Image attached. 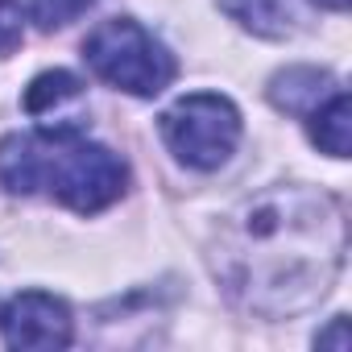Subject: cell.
Masks as SVG:
<instances>
[{"label":"cell","mask_w":352,"mask_h":352,"mask_svg":"<svg viewBox=\"0 0 352 352\" xmlns=\"http://www.w3.org/2000/svg\"><path fill=\"white\" fill-rule=\"evenodd\" d=\"M220 261L245 307L261 315L302 311L327 294L344 261V216L323 191H265L232 216Z\"/></svg>","instance_id":"cell-1"},{"label":"cell","mask_w":352,"mask_h":352,"mask_svg":"<svg viewBox=\"0 0 352 352\" xmlns=\"http://www.w3.org/2000/svg\"><path fill=\"white\" fill-rule=\"evenodd\" d=\"M0 183L13 195H54L71 212H100L124 195L129 170L108 149L79 133V124L13 133L0 141Z\"/></svg>","instance_id":"cell-2"},{"label":"cell","mask_w":352,"mask_h":352,"mask_svg":"<svg viewBox=\"0 0 352 352\" xmlns=\"http://www.w3.org/2000/svg\"><path fill=\"white\" fill-rule=\"evenodd\" d=\"M83 58L104 83L120 87L129 96H157L174 79V58L133 17L100 21L83 42Z\"/></svg>","instance_id":"cell-3"},{"label":"cell","mask_w":352,"mask_h":352,"mask_svg":"<svg viewBox=\"0 0 352 352\" xmlns=\"http://www.w3.org/2000/svg\"><path fill=\"white\" fill-rule=\"evenodd\" d=\"M162 137L183 166L220 170L241 141V112L228 96L195 91L162 112Z\"/></svg>","instance_id":"cell-4"},{"label":"cell","mask_w":352,"mask_h":352,"mask_svg":"<svg viewBox=\"0 0 352 352\" xmlns=\"http://www.w3.org/2000/svg\"><path fill=\"white\" fill-rule=\"evenodd\" d=\"M0 336L9 348H67L75 323L63 298L46 290H25L0 307Z\"/></svg>","instance_id":"cell-5"},{"label":"cell","mask_w":352,"mask_h":352,"mask_svg":"<svg viewBox=\"0 0 352 352\" xmlns=\"http://www.w3.org/2000/svg\"><path fill=\"white\" fill-rule=\"evenodd\" d=\"M83 104V83L79 75L71 71H42L30 87H25V112L30 116H42L46 129H63V124H75L67 116V108H79Z\"/></svg>","instance_id":"cell-6"},{"label":"cell","mask_w":352,"mask_h":352,"mask_svg":"<svg viewBox=\"0 0 352 352\" xmlns=\"http://www.w3.org/2000/svg\"><path fill=\"white\" fill-rule=\"evenodd\" d=\"M331 91H336V79L327 71H315V67H290V71H282V75L270 79V100L282 112H294V116H307Z\"/></svg>","instance_id":"cell-7"},{"label":"cell","mask_w":352,"mask_h":352,"mask_svg":"<svg viewBox=\"0 0 352 352\" xmlns=\"http://www.w3.org/2000/svg\"><path fill=\"white\" fill-rule=\"evenodd\" d=\"M307 129L311 141L331 153V157H348V137H352V112H348V91H331L319 108L307 112Z\"/></svg>","instance_id":"cell-8"},{"label":"cell","mask_w":352,"mask_h":352,"mask_svg":"<svg viewBox=\"0 0 352 352\" xmlns=\"http://www.w3.org/2000/svg\"><path fill=\"white\" fill-rule=\"evenodd\" d=\"M220 5H224L228 17H236L245 30H253L261 38H282L298 21L294 0H220Z\"/></svg>","instance_id":"cell-9"},{"label":"cell","mask_w":352,"mask_h":352,"mask_svg":"<svg viewBox=\"0 0 352 352\" xmlns=\"http://www.w3.org/2000/svg\"><path fill=\"white\" fill-rule=\"evenodd\" d=\"M96 0H30V17L42 30H63L71 21H79Z\"/></svg>","instance_id":"cell-10"},{"label":"cell","mask_w":352,"mask_h":352,"mask_svg":"<svg viewBox=\"0 0 352 352\" xmlns=\"http://www.w3.org/2000/svg\"><path fill=\"white\" fill-rule=\"evenodd\" d=\"M21 46V5L17 0H0V58Z\"/></svg>","instance_id":"cell-11"},{"label":"cell","mask_w":352,"mask_h":352,"mask_svg":"<svg viewBox=\"0 0 352 352\" xmlns=\"http://www.w3.org/2000/svg\"><path fill=\"white\" fill-rule=\"evenodd\" d=\"M315 348L348 352V319H344V315H336V319L327 323V331H319V336H315Z\"/></svg>","instance_id":"cell-12"},{"label":"cell","mask_w":352,"mask_h":352,"mask_svg":"<svg viewBox=\"0 0 352 352\" xmlns=\"http://www.w3.org/2000/svg\"><path fill=\"white\" fill-rule=\"evenodd\" d=\"M319 5H323V9H336V13H344V9H348V0H319Z\"/></svg>","instance_id":"cell-13"}]
</instances>
